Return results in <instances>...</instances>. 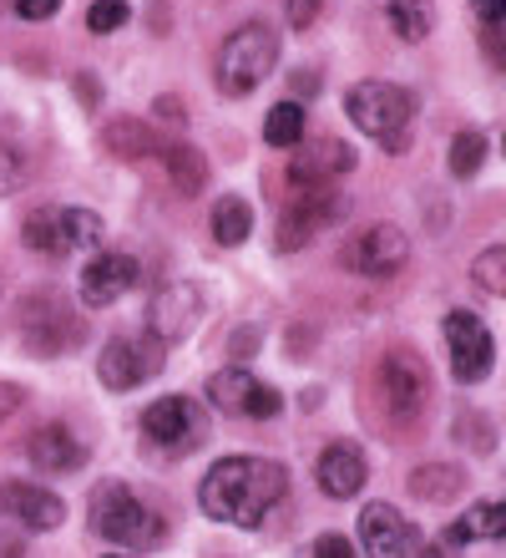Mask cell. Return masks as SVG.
Returning a JSON list of instances; mask_svg holds the SVG:
<instances>
[{
	"label": "cell",
	"instance_id": "obj_30",
	"mask_svg": "<svg viewBox=\"0 0 506 558\" xmlns=\"http://www.w3.org/2000/svg\"><path fill=\"white\" fill-rule=\"evenodd\" d=\"M471 279H477V290L496 294V300H506V244H492V250H481L477 259H471Z\"/></svg>",
	"mask_w": 506,
	"mask_h": 558
},
{
	"label": "cell",
	"instance_id": "obj_15",
	"mask_svg": "<svg viewBox=\"0 0 506 558\" xmlns=\"http://www.w3.org/2000/svg\"><path fill=\"white\" fill-rule=\"evenodd\" d=\"M355 168V147L345 137H319L309 147H294L289 158V183L294 189H314V183H334Z\"/></svg>",
	"mask_w": 506,
	"mask_h": 558
},
{
	"label": "cell",
	"instance_id": "obj_39",
	"mask_svg": "<svg viewBox=\"0 0 506 558\" xmlns=\"http://www.w3.org/2000/svg\"><path fill=\"white\" fill-rule=\"evenodd\" d=\"M152 112H158L162 122H173V128H183V122H188V112H183V102H177V97H158V102H152Z\"/></svg>",
	"mask_w": 506,
	"mask_h": 558
},
{
	"label": "cell",
	"instance_id": "obj_43",
	"mask_svg": "<svg viewBox=\"0 0 506 558\" xmlns=\"http://www.w3.org/2000/svg\"><path fill=\"white\" fill-rule=\"evenodd\" d=\"M76 97H82V102H97V97H101V87H97V82H91V76H76Z\"/></svg>",
	"mask_w": 506,
	"mask_h": 558
},
{
	"label": "cell",
	"instance_id": "obj_41",
	"mask_svg": "<svg viewBox=\"0 0 506 558\" xmlns=\"http://www.w3.org/2000/svg\"><path fill=\"white\" fill-rule=\"evenodd\" d=\"M471 11H477L486 26H496V21H506V0H471Z\"/></svg>",
	"mask_w": 506,
	"mask_h": 558
},
{
	"label": "cell",
	"instance_id": "obj_28",
	"mask_svg": "<svg viewBox=\"0 0 506 558\" xmlns=\"http://www.w3.org/2000/svg\"><path fill=\"white\" fill-rule=\"evenodd\" d=\"M451 178H477L481 162H486V137L477 133V128H466V133L451 137Z\"/></svg>",
	"mask_w": 506,
	"mask_h": 558
},
{
	"label": "cell",
	"instance_id": "obj_3",
	"mask_svg": "<svg viewBox=\"0 0 506 558\" xmlns=\"http://www.w3.org/2000/svg\"><path fill=\"white\" fill-rule=\"evenodd\" d=\"M345 112L365 137H375L385 153H405L410 147V122H416V97L395 82H355L345 92Z\"/></svg>",
	"mask_w": 506,
	"mask_h": 558
},
{
	"label": "cell",
	"instance_id": "obj_33",
	"mask_svg": "<svg viewBox=\"0 0 506 558\" xmlns=\"http://www.w3.org/2000/svg\"><path fill=\"white\" fill-rule=\"evenodd\" d=\"M87 26L97 31V36H112L116 26H127V0H97L87 11Z\"/></svg>",
	"mask_w": 506,
	"mask_h": 558
},
{
	"label": "cell",
	"instance_id": "obj_31",
	"mask_svg": "<svg viewBox=\"0 0 506 558\" xmlns=\"http://www.w3.org/2000/svg\"><path fill=\"white\" fill-rule=\"evenodd\" d=\"M26 153L21 147H11V143H0V198H11V193H21L26 189Z\"/></svg>",
	"mask_w": 506,
	"mask_h": 558
},
{
	"label": "cell",
	"instance_id": "obj_21",
	"mask_svg": "<svg viewBox=\"0 0 506 558\" xmlns=\"http://www.w3.org/2000/svg\"><path fill=\"white\" fill-rule=\"evenodd\" d=\"M158 162L168 168V183H173L183 198H193V193L208 189V158H202L193 143H177V137L168 143V137H162V143H158Z\"/></svg>",
	"mask_w": 506,
	"mask_h": 558
},
{
	"label": "cell",
	"instance_id": "obj_16",
	"mask_svg": "<svg viewBox=\"0 0 506 558\" xmlns=\"http://www.w3.org/2000/svg\"><path fill=\"white\" fill-rule=\"evenodd\" d=\"M365 477H370V468H365V452L355 447V441H330V447L319 452V462H314L319 493L334 498V502L355 498V493L365 487Z\"/></svg>",
	"mask_w": 506,
	"mask_h": 558
},
{
	"label": "cell",
	"instance_id": "obj_2",
	"mask_svg": "<svg viewBox=\"0 0 506 558\" xmlns=\"http://www.w3.org/2000/svg\"><path fill=\"white\" fill-rule=\"evenodd\" d=\"M91 533L116 548H127V554L132 548L147 554V548L168 544V518L152 502L137 498L127 483H97L91 487Z\"/></svg>",
	"mask_w": 506,
	"mask_h": 558
},
{
	"label": "cell",
	"instance_id": "obj_24",
	"mask_svg": "<svg viewBox=\"0 0 506 558\" xmlns=\"http://www.w3.org/2000/svg\"><path fill=\"white\" fill-rule=\"evenodd\" d=\"M21 244H26L30 254H46V259H57V254H66L72 244H66V223H61V208H30L26 219H21Z\"/></svg>",
	"mask_w": 506,
	"mask_h": 558
},
{
	"label": "cell",
	"instance_id": "obj_7",
	"mask_svg": "<svg viewBox=\"0 0 506 558\" xmlns=\"http://www.w3.org/2000/svg\"><path fill=\"white\" fill-rule=\"evenodd\" d=\"M208 437V407L193 397H162L143 412V441L158 457H183Z\"/></svg>",
	"mask_w": 506,
	"mask_h": 558
},
{
	"label": "cell",
	"instance_id": "obj_32",
	"mask_svg": "<svg viewBox=\"0 0 506 558\" xmlns=\"http://www.w3.org/2000/svg\"><path fill=\"white\" fill-rule=\"evenodd\" d=\"M456 437L471 441L477 452H492V447H496L492 422H486V416H477V412H461V416H456Z\"/></svg>",
	"mask_w": 506,
	"mask_h": 558
},
{
	"label": "cell",
	"instance_id": "obj_19",
	"mask_svg": "<svg viewBox=\"0 0 506 558\" xmlns=\"http://www.w3.org/2000/svg\"><path fill=\"white\" fill-rule=\"evenodd\" d=\"M0 508L21 518L30 533H51V529L66 523V502H61L57 493L36 487V483H5L0 487Z\"/></svg>",
	"mask_w": 506,
	"mask_h": 558
},
{
	"label": "cell",
	"instance_id": "obj_22",
	"mask_svg": "<svg viewBox=\"0 0 506 558\" xmlns=\"http://www.w3.org/2000/svg\"><path fill=\"white\" fill-rule=\"evenodd\" d=\"M481 538H506V502H471V508L446 529L441 544L461 548V544H481Z\"/></svg>",
	"mask_w": 506,
	"mask_h": 558
},
{
	"label": "cell",
	"instance_id": "obj_17",
	"mask_svg": "<svg viewBox=\"0 0 506 558\" xmlns=\"http://www.w3.org/2000/svg\"><path fill=\"white\" fill-rule=\"evenodd\" d=\"M26 457H30V468L51 472V477H66V472L87 468V447L72 437V426H61V422L36 426L30 441H26Z\"/></svg>",
	"mask_w": 506,
	"mask_h": 558
},
{
	"label": "cell",
	"instance_id": "obj_45",
	"mask_svg": "<svg viewBox=\"0 0 506 558\" xmlns=\"http://www.w3.org/2000/svg\"><path fill=\"white\" fill-rule=\"evenodd\" d=\"M101 558H132V554H101Z\"/></svg>",
	"mask_w": 506,
	"mask_h": 558
},
{
	"label": "cell",
	"instance_id": "obj_40",
	"mask_svg": "<svg viewBox=\"0 0 506 558\" xmlns=\"http://www.w3.org/2000/svg\"><path fill=\"white\" fill-rule=\"evenodd\" d=\"M254 345H259V325H248V330H233V340H229V351L244 361V355H254Z\"/></svg>",
	"mask_w": 506,
	"mask_h": 558
},
{
	"label": "cell",
	"instance_id": "obj_38",
	"mask_svg": "<svg viewBox=\"0 0 506 558\" xmlns=\"http://www.w3.org/2000/svg\"><path fill=\"white\" fill-rule=\"evenodd\" d=\"M61 0H15V15H26V21H46V15H57Z\"/></svg>",
	"mask_w": 506,
	"mask_h": 558
},
{
	"label": "cell",
	"instance_id": "obj_27",
	"mask_svg": "<svg viewBox=\"0 0 506 558\" xmlns=\"http://www.w3.org/2000/svg\"><path fill=\"white\" fill-rule=\"evenodd\" d=\"M263 143L269 147H299L304 143V107L294 97H284L279 107H269V118H263Z\"/></svg>",
	"mask_w": 506,
	"mask_h": 558
},
{
	"label": "cell",
	"instance_id": "obj_8",
	"mask_svg": "<svg viewBox=\"0 0 506 558\" xmlns=\"http://www.w3.org/2000/svg\"><path fill=\"white\" fill-rule=\"evenodd\" d=\"M340 208H345V198H340V189L334 183H314V189H294L289 204H284V214H279V250H304V244H314L319 229H330L334 219H340Z\"/></svg>",
	"mask_w": 506,
	"mask_h": 558
},
{
	"label": "cell",
	"instance_id": "obj_46",
	"mask_svg": "<svg viewBox=\"0 0 506 558\" xmlns=\"http://www.w3.org/2000/svg\"><path fill=\"white\" fill-rule=\"evenodd\" d=\"M502 147H506V137H502Z\"/></svg>",
	"mask_w": 506,
	"mask_h": 558
},
{
	"label": "cell",
	"instance_id": "obj_23",
	"mask_svg": "<svg viewBox=\"0 0 506 558\" xmlns=\"http://www.w3.org/2000/svg\"><path fill=\"white\" fill-rule=\"evenodd\" d=\"M158 143H162V137L152 133L143 118H112L107 128H101V147H107L112 158H127V162L147 158V153H158Z\"/></svg>",
	"mask_w": 506,
	"mask_h": 558
},
{
	"label": "cell",
	"instance_id": "obj_36",
	"mask_svg": "<svg viewBox=\"0 0 506 558\" xmlns=\"http://www.w3.org/2000/svg\"><path fill=\"white\" fill-rule=\"evenodd\" d=\"M481 51H486L496 66H506V21H496V26L481 31Z\"/></svg>",
	"mask_w": 506,
	"mask_h": 558
},
{
	"label": "cell",
	"instance_id": "obj_20",
	"mask_svg": "<svg viewBox=\"0 0 506 558\" xmlns=\"http://www.w3.org/2000/svg\"><path fill=\"white\" fill-rule=\"evenodd\" d=\"M405 487H410L416 502L446 508V502H456L466 493V468H456V462H420V468L405 477Z\"/></svg>",
	"mask_w": 506,
	"mask_h": 558
},
{
	"label": "cell",
	"instance_id": "obj_29",
	"mask_svg": "<svg viewBox=\"0 0 506 558\" xmlns=\"http://www.w3.org/2000/svg\"><path fill=\"white\" fill-rule=\"evenodd\" d=\"M61 223H66V244L72 250H97L107 239V223H101L97 208H61Z\"/></svg>",
	"mask_w": 506,
	"mask_h": 558
},
{
	"label": "cell",
	"instance_id": "obj_18",
	"mask_svg": "<svg viewBox=\"0 0 506 558\" xmlns=\"http://www.w3.org/2000/svg\"><path fill=\"white\" fill-rule=\"evenodd\" d=\"M137 284V259L132 254H97L87 269H82V305L87 310H107L112 300Z\"/></svg>",
	"mask_w": 506,
	"mask_h": 558
},
{
	"label": "cell",
	"instance_id": "obj_13",
	"mask_svg": "<svg viewBox=\"0 0 506 558\" xmlns=\"http://www.w3.org/2000/svg\"><path fill=\"white\" fill-rule=\"evenodd\" d=\"M202 320V290L188 284V279H173V284H162L152 294V305H147V336L158 340L162 351L177 345V340H188Z\"/></svg>",
	"mask_w": 506,
	"mask_h": 558
},
{
	"label": "cell",
	"instance_id": "obj_35",
	"mask_svg": "<svg viewBox=\"0 0 506 558\" xmlns=\"http://www.w3.org/2000/svg\"><path fill=\"white\" fill-rule=\"evenodd\" d=\"M319 5L324 0H284V11H289V26L294 31H309L319 21Z\"/></svg>",
	"mask_w": 506,
	"mask_h": 558
},
{
	"label": "cell",
	"instance_id": "obj_4",
	"mask_svg": "<svg viewBox=\"0 0 506 558\" xmlns=\"http://www.w3.org/2000/svg\"><path fill=\"white\" fill-rule=\"evenodd\" d=\"M279 66V31L263 26V21H248V26L229 31L223 46H218L213 76L223 97H248L254 87H263V76Z\"/></svg>",
	"mask_w": 506,
	"mask_h": 558
},
{
	"label": "cell",
	"instance_id": "obj_44",
	"mask_svg": "<svg viewBox=\"0 0 506 558\" xmlns=\"http://www.w3.org/2000/svg\"><path fill=\"white\" fill-rule=\"evenodd\" d=\"M0 558H26V544H21V538H5V533H0Z\"/></svg>",
	"mask_w": 506,
	"mask_h": 558
},
{
	"label": "cell",
	"instance_id": "obj_26",
	"mask_svg": "<svg viewBox=\"0 0 506 558\" xmlns=\"http://www.w3.org/2000/svg\"><path fill=\"white\" fill-rule=\"evenodd\" d=\"M385 15L400 41H425L435 26V0H385Z\"/></svg>",
	"mask_w": 506,
	"mask_h": 558
},
{
	"label": "cell",
	"instance_id": "obj_1",
	"mask_svg": "<svg viewBox=\"0 0 506 558\" xmlns=\"http://www.w3.org/2000/svg\"><path fill=\"white\" fill-rule=\"evenodd\" d=\"M289 493V472L274 457H218L198 483V508L229 529H259Z\"/></svg>",
	"mask_w": 506,
	"mask_h": 558
},
{
	"label": "cell",
	"instance_id": "obj_5",
	"mask_svg": "<svg viewBox=\"0 0 506 558\" xmlns=\"http://www.w3.org/2000/svg\"><path fill=\"white\" fill-rule=\"evenodd\" d=\"M375 391H380V407H385L391 426H400V437H405V426H416L425 416V407H431V366L416 351L395 345V351L380 355Z\"/></svg>",
	"mask_w": 506,
	"mask_h": 558
},
{
	"label": "cell",
	"instance_id": "obj_37",
	"mask_svg": "<svg viewBox=\"0 0 506 558\" xmlns=\"http://www.w3.org/2000/svg\"><path fill=\"white\" fill-rule=\"evenodd\" d=\"M21 407H26V391H21L15 381H0V422H5V416H15Z\"/></svg>",
	"mask_w": 506,
	"mask_h": 558
},
{
	"label": "cell",
	"instance_id": "obj_10",
	"mask_svg": "<svg viewBox=\"0 0 506 558\" xmlns=\"http://www.w3.org/2000/svg\"><path fill=\"white\" fill-rule=\"evenodd\" d=\"M405 259H410V239H405L395 223H365V229H355V234L345 239V250H340V265L365 279L395 275V269H405Z\"/></svg>",
	"mask_w": 506,
	"mask_h": 558
},
{
	"label": "cell",
	"instance_id": "obj_42",
	"mask_svg": "<svg viewBox=\"0 0 506 558\" xmlns=\"http://www.w3.org/2000/svg\"><path fill=\"white\" fill-rule=\"evenodd\" d=\"M400 558H446V548H441V544H425V538H416V544L405 548Z\"/></svg>",
	"mask_w": 506,
	"mask_h": 558
},
{
	"label": "cell",
	"instance_id": "obj_6",
	"mask_svg": "<svg viewBox=\"0 0 506 558\" xmlns=\"http://www.w3.org/2000/svg\"><path fill=\"white\" fill-rule=\"evenodd\" d=\"M21 340L30 355H66L82 340V320L61 290H36L21 300Z\"/></svg>",
	"mask_w": 506,
	"mask_h": 558
},
{
	"label": "cell",
	"instance_id": "obj_25",
	"mask_svg": "<svg viewBox=\"0 0 506 558\" xmlns=\"http://www.w3.org/2000/svg\"><path fill=\"white\" fill-rule=\"evenodd\" d=\"M248 234H254V208H248V198L223 193V198L213 204V239L223 244V250H238Z\"/></svg>",
	"mask_w": 506,
	"mask_h": 558
},
{
	"label": "cell",
	"instance_id": "obj_12",
	"mask_svg": "<svg viewBox=\"0 0 506 558\" xmlns=\"http://www.w3.org/2000/svg\"><path fill=\"white\" fill-rule=\"evenodd\" d=\"M208 407L229 416H254V422H269V416L284 412V397H279L269 381H259L254 371L229 366L208 376Z\"/></svg>",
	"mask_w": 506,
	"mask_h": 558
},
{
	"label": "cell",
	"instance_id": "obj_11",
	"mask_svg": "<svg viewBox=\"0 0 506 558\" xmlns=\"http://www.w3.org/2000/svg\"><path fill=\"white\" fill-rule=\"evenodd\" d=\"M162 345L152 336L137 340V336H112L107 345H101L97 355V381L107 386V391H137L143 381H152L162 366Z\"/></svg>",
	"mask_w": 506,
	"mask_h": 558
},
{
	"label": "cell",
	"instance_id": "obj_34",
	"mask_svg": "<svg viewBox=\"0 0 506 558\" xmlns=\"http://www.w3.org/2000/svg\"><path fill=\"white\" fill-rule=\"evenodd\" d=\"M309 558H360V548L349 544L345 533H319L309 544Z\"/></svg>",
	"mask_w": 506,
	"mask_h": 558
},
{
	"label": "cell",
	"instance_id": "obj_14",
	"mask_svg": "<svg viewBox=\"0 0 506 558\" xmlns=\"http://www.w3.org/2000/svg\"><path fill=\"white\" fill-rule=\"evenodd\" d=\"M420 533L410 529V518L391 502H365L360 508V558H400Z\"/></svg>",
	"mask_w": 506,
	"mask_h": 558
},
{
	"label": "cell",
	"instance_id": "obj_9",
	"mask_svg": "<svg viewBox=\"0 0 506 558\" xmlns=\"http://www.w3.org/2000/svg\"><path fill=\"white\" fill-rule=\"evenodd\" d=\"M441 336H446V351H451V376L461 386H477L492 376L496 340L471 310H451L446 320H441Z\"/></svg>",
	"mask_w": 506,
	"mask_h": 558
}]
</instances>
